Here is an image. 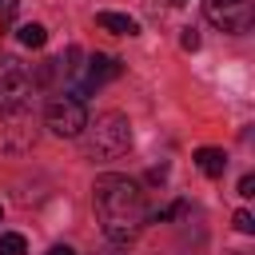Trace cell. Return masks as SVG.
I'll return each instance as SVG.
<instances>
[{"mask_svg":"<svg viewBox=\"0 0 255 255\" xmlns=\"http://www.w3.org/2000/svg\"><path fill=\"white\" fill-rule=\"evenodd\" d=\"M92 203L100 215V227L112 243H128L139 235V227L147 223V203L135 179L120 175V171H104L92 187Z\"/></svg>","mask_w":255,"mask_h":255,"instance_id":"obj_1","label":"cell"},{"mask_svg":"<svg viewBox=\"0 0 255 255\" xmlns=\"http://www.w3.org/2000/svg\"><path fill=\"white\" fill-rule=\"evenodd\" d=\"M80 135H84V155L88 159H116L131 147V124L120 112H104V116L88 120V128Z\"/></svg>","mask_w":255,"mask_h":255,"instance_id":"obj_2","label":"cell"},{"mask_svg":"<svg viewBox=\"0 0 255 255\" xmlns=\"http://www.w3.org/2000/svg\"><path fill=\"white\" fill-rule=\"evenodd\" d=\"M44 124L60 139H80V131L88 128V108H84V100H76L68 92L64 96H52L48 108H44Z\"/></svg>","mask_w":255,"mask_h":255,"instance_id":"obj_3","label":"cell"},{"mask_svg":"<svg viewBox=\"0 0 255 255\" xmlns=\"http://www.w3.org/2000/svg\"><path fill=\"white\" fill-rule=\"evenodd\" d=\"M28 96H32V72L16 56H4L0 60V116L12 108H24Z\"/></svg>","mask_w":255,"mask_h":255,"instance_id":"obj_4","label":"cell"},{"mask_svg":"<svg viewBox=\"0 0 255 255\" xmlns=\"http://www.w3.org/2000/svg\"><path fill=\"white\" fill-rule=\"evenodd\" d=\"M203 16L219 32H247L255 8H251V0H203Z\"/></svg>","mask_w":255,"mask_h":255,"instance_id":"obj_5","label":"cell"},{"mask_svg":"<svg viewBox=\"0 0 255 255\" xmlns=\"http://www.w3.org/2000/svg\"><path fill=\"white\" fill-rule=\"evenodd\" d=\"M96 24L112 36H135L139 32V20L128 16V12H96Z\"/></svg>","mask_w":255,"mask_h":255,"instance_id":"obj_6","label":"cell"},{"mask_svg":"<svg viewBox=\"0 0 255 255\" xmlns=\"http://www.w3.org/2000/svg\"><path fill=\"white\" fill-rule=\"evenodd\" d=\"M195 167L207 175V179H219L227 171V151L223 147H199L195 151Z\"/></svg>","mask_w":255,"mask_h":255,"instance_id":"obj_7","label":"cell"},{"mask_svg":"<svg viewBox=\"0 0 255 255\" xmlns=\"http://www.w3.org/2000/svg\"><path fill=\"white\" fill-rule=\"evenodd\" d=\"M20 44L24 48H44L48 44V32H44V24H20Z\"/></svg>","mask_w":255,"mask_h":255,"instance_id":"obj_8","label":"cell"},{"mask_svg":"<svg viewBox=\"0 0 255 255\" xmlns=\"http://www.w3.org/2000/svg\"><path fill=\"white\" fill-rule=\"evenodd\" d=\"M0 255H28V239L16 235V231H4L0 235Z\"/></svg>","mask_w":255,"mask_h":255,"instance_id":"obj_9","label":"cell"},{"mask_svg":"<svg viewBox=\"0 0 255 255\" xmlns=\"http://www.w3.org/2000/svg\"><path fill=\"white\" fill-rule=\"evenodd\" d=\"M235 231H243V235H251V231H255V219H251V211H235Z\"/></svg>","mask_w":255,"mask_h":255,"instance_id":"obj_10","label":"cell"},{"mask_svg":"<svg viewBox=\"0 0 255 255\" xmlns=\"http://www.w3.org/2000/svg\"><path fill=\"white\" fill-rule=\"evenodd\" d=\"M179 44H183L187 52H195V48H199V32H195V28H183V36H179Z\"/></svg>","mask_w":255,"mask_h":255,"instance_id":"obj_11","label":"cell"},{"mask_svg":"<svg viewBox=\"0 0 255 255\" xmlns=\"http://www.w3.org/2000/svg\"><path fill=\"white\" fill-rule=\"evenodd\" d=\"M239 195H243V199L255 195V175H243V179H239Z\"/></svg>","mask_w":255,"mask_h":255,"instance_id":"obj_12","label":"cell"},{"mask_svg":"<svg viewBox=\"0 0 255 255\" xmlns=\"http://www.w3.org/2000/svg\"><path fill=\"white\" fill-rule=\"evenodd\" d=\"M48 255H76V247H68V243H56Z\"/></svg>","mask_w":255,"mask_h":255,"instance_id":"obj_13","label":"cell"},{"mask_svg":"<svg viewBox=\"0 0 255 255\" xmlns=\"http://www.w3.org/2000/svg\"><path fill=\"white\" fill-rule=\"evenodd\" d=\"M167 4H187V0H167Z\"/></svg>","mask_w":255,"mask_h":255,"instance_id":"obj_14","label":"cell"},{"mask_svg":"<svg viewBox=\"0 0 255 255\" xmlns=\"http://www.w3.org/2000/svg\"><path fill=\"white\" fill-rule=\"evenodd\" d=\"M0 8H4V0H0Z\"/></svg>","mask_w":255,"mask_h":255,"instance_id":"obj_15","label":"cell"}]
</instances>
